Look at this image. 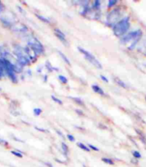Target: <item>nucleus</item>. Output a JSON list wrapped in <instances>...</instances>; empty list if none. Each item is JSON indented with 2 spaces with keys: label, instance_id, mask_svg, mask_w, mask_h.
I'll list each match as a JSON object with an SVG mask.
<instances>
[{
  "label": "nucleus",
  "instance_id": "c85d7f7f",
  "mask_svg": "<svg viewBox=\"0 0 146 167\" xmlns=\"http://www.w3.org/2000/svg\"><path fill=\"white\" fill-rule=\"evenodd\" d=\"M35 129L36 130H38L39 131H41V132H45V133H47L48 131H46V130H44V129H42V128H39V127H35Z\"/></svg>",
  "mask_w": 146,
  "mask_h": 167
},
{
  "label": "nucleus",
  "instance_id": "7c9ffc66",
  "mask_svg": "<svg viewBox=\"0 0 146 167\" xmlns=\"http://www.w3.org/2000/svg\"><path fill=\"white\" fill-rule=\"evenodd\" d=\"M4 5H3V4H2V3H1V2H0V12H1V11H3V10H4Z\"/></svg>",
  "mask_w": 146,
  "mask_h": 167
},
{
  "label": "nucleus",
  "instance_id": "2eb2a0df",
  "mask_svg": "<svg viewBox=\"0 0 146 167\" xmlns=\"http://www.w3.org/2000/svg\"><path fill=\"white\" fill-rule=\"evenodd\" d=\"M71 99H73V101L75 102L76 104H78V105L83 106L84 105V102L83 100L81 98H78V97H71Z\"/></svg>",
  "mask_w": 146,
  "mask_h": 167
},
{
  "label": "nucleus",
  "instance_id": "dca6fc26",
  "mask_svg": "<svg viewBox=\"0 0 146 167\" xmlns=\"http://www.w3.org/2000/svg\"><path fill=\"white\" fill-rule=\"evenodd\" d=\"M77 144H78V146L81 149H83L84 151H86V152H90V151H91V149H89V147L86 146L84 144H83V143H78Z\"/></svg>",
  "mask_w": 146,
  "mask_h": 167
},
{
  "label": "nucleus",
  "instance_id": "4be33fe9",
  "mask_svg": "<svg viewBox=\"0 0 146 167\" xmlns=\"http://www.w3.org/2000/svg\"><path fill=\"white\" fill-rule=\"evenodd\" d=\"M132 155L133 156L136 158V159H140L141 158V154L138 152V151H133L132 152Z\"/></svg>",
  "mask_w": 146,
  "mask_h": 167
},
{
  "label": "nucleus",
  "instance_id": "423d86ee",
  "mask_svg": "<svg viewBox=\"0 0 146 167\" xmlns=\"http://www.w3.org/2000/svg\"><path fill=\"white\" fill-rule=\"evenodd\" d=\"M0 57L3 59H7L9 61H12V57H11V53L7 50V48L2 45H0Z\"/></svg>",
  "mask_w": 146,
  "mask_h": 167
},
{
  "label": "nucleus",
  "instance_id": "6ab92c4d",
  "mask_svg": "<svg viewBox=\"0 0 146 167\" xmlns=\"http://www.w3.org/2000/svg\"><path fill=\"white\" fill-rule=\"evenodd\" d=\"M61 148H62L64 153L66 154V156H67V154L69 153V148H68V146L66 145V143H62V144H61Z\"/></svg>",
  "mask_w": 146,
  "mask_h": 167
},
{
  "label": "nucleus",
  "instance_id": "393cba45",
  "mask_svg": "<svg viewBox=\"0 0 146 167\" xmlns=\"http://www.w3.org/2000/svg\"><path fill=\"white\" fill-rule=\"evenodd\" d=\"M67 139H68L70 142L75 141V138L73 137V135H72V134H67Z\"/></svg>",
  "mask_w": 146,
  "mask_h": 167
},
{
  "label": "nucleus",
  "instance_id": "e433bc0d",
  "mask_svg": "<svg viewBox=\"0 0 146 167\" xmlns=\"http://www.w3.org/2000/svg\"><path fill=\"white\" fill-rule=\"evenodd\" d=\"M1 91H2V88L0 87V92H1Z\"/></svg>",
  "mask_w": 146,
  "mask_h": 167
},
{
  "label": "nucleus",
  "instance_id": "9d476101",
  "mask_svg": "<svg viewBox=\"0 0 146 167\" xmlns=\"http://www.w3.org/2000/svg\"><path fill=\"white\" fill-rule=\"evenodd\" d=\"M100 4H101V3L100 0H95L91 4V9L93 11H100Z\"/></svg>",
  "mask_w": 146,
  "mask_h": 167
},
{
  "label": "nucleus",
  "instance_id": "f257e3e1",
  "mask_svg": "<svg viewBox=\"0 0 146 167\" xmlns=\"http://www.w3.org/2000/svg\"><path fill=\"white\" fill-rule=\"evenodd\" d=\"M142 36V30L141 29H136L132 32H128L125 35L121 38V43L123 44H127L131 43V45L128 47L129 50H133L139 43L140 38Z\"/></svg>",
  "mask_w": 146,
  "mask_h": 167
},
{
  "label": "nucleus",
  "instance_id": "4468645a",
  "mask_svg": "<svg viewBox=\"0 0 146 167\" xmlns=\"http://www.w3.org/2000/svg\"><path fill=\"white\" fill-rule=\"evenodd\" d=\"M118 3V0H109L107 7H108V8H112V7H114L116 5H117Z\"/></svg>",
  "mask_w": 146,
  "mask_h": 167
},
{
  "label": "nucleus",
  "instance_id": "4c0bfd02",
  "mask_svg": "<svg viewBox=\"0 0 146 167\" xmlns=\"http://www.w3.org/2000/svg\"><path fill=\"white\" fill-rule=\"evenodd\" d=\"M145 100H146V96H145Z\"/></svg>",
  "mask_w": 146,
  "mask_h": 167
},
{
  "label": "nucleus",
  "instance_id": "72a5a7b5",
  "mask_svg": "<svg viewBox=\"0 0 146 167\" xmlns=\"http://www.w3.org/2000/svg\"><path fill=\"white\" fill-rule=\"evenodd\" d=\"M100 128H103V129H107V127L103 126V125H100Z\"/></svg>",
  "mask_w": 146,
  "mask_h": 167
},
{
  "label": "nucleus",
  "instance_id": "bb28decb",
  "mask_svg": "<svg viewBox=\"0 0 146 167\" xmlns=\"http://www.w3.org/2000/svg\"><path fill=\"white\" fill-rule=\"evenodd\" d=\"M100 79H101L102 81H104L105 82H109V79H108L105 76H104V75H100Z\"/></svg>",
  "mask_w": 146,
  "mask_h": 167
},
{
  "label": "nucleus",
  "instance_id": "412c9836",
  "mask_svg": "<svg viewBox=\"0 0 146 167\" xmlns=\"http://www.w3.org/2000/svg\"><path fill=\"white\" fill-rule=\"evenodd\" d=\"M59 80L61 81L63 84H67L68 83V78L66 76H63V75H60L58 77Z\"/></svg>",
  "mask_w": 146,
  "mask_h": 167
},
{
  "label": "nucleus",
  "instance_id": "1a4fd4ad",
  "mask_svg": "<svg viewBox=\"0 0 146 167\" xmlns=\"http://www.w3.org/2000/svg\"><path fill=\"white\" fill-rule=\"evenodd\" d=\"M91 88H92V90L95 91V93H97V94L100 95H105V91H103L102 88H100V87H99L98 85H92L91 86Z\"/></svg>",
  "mask_w": 146,
  "mask_h": 167
},
{
  "label": "nucleus",
  "instance_id": "9b49d317",
  "mask_svg": "<svg viewBox=\"0 0 146 167\" xmlns=\"http://www.w3.org/2000/svg\"><path fill=\"white\" fill-rule=\"evenodd\" d=\"M114 82H115L118 86H120L121 87H122V88H124V89H127L128 88L127 85L123 81L121 80L120 78H118V77H114Z\"/></svg>",
  "mask_w": 146,
  "mask_h": 167
},
{
  "label": "nucleus",
  "instance_id": "7ed1b4c3",
  "mask_svg": "<svg viewBox=\"0 0 146 167\" xmlns=\"http://www.w3.org/2000/svg\"><path fill=\"white\" fill-rule=\"evenodd\" d=\"M27 46L29 47L32 51L34 52V54L38 55H40L44 53V47L43 45L42 44L40 41L36 37L33 36H29L28 38V40H27Z\"/></svg>",
  "mask_w": 146,
  "mask_h": 167
},
{
  "label": "nucleus",
  "instance_id": "c756f323",
  "mask_svg": "<svg viewBox=\"0 0 146 167\" xmlns=\"http://www.w3.org/2000/svg\"><path fill=\"white\" fill-rule=\"evenodd\" d=\"M75 112H76L78 114H79V115H83V112L82 110H79V109H76V110H75Z\"/></svg>",
  "mask_w": 146,
  "mask_h": 167
},
{
  "label": "nucleus",
  "instance_id": "2f4dec72",
  "mask_svg": "<svg viewBox=\"0 0 146 167\" xmlns=\"http://www.w3.org/2000/svg\"><path fill=\"white\" fill-rule=\"evenodd\" d=\"M56 132H57V133H58V134H60V135H61V137H64V135H63V134H62V133H61V131H56Z\"/></svg>",
  "mask_w": 146,
  "mask_h": 167
},
{
  "label": "nucleus",
  "instance_id": "a211bd4d",
  "mask_svg": "<svg viewBox=\"0 0 146 167\" xmlns=\"http://www.w3.org/2000/svg\"><path fill=\"white\" fill-rule=\"evenodd\" d=\"M101 161H104L105 164H108V165H111V166L114 165L113 160H111L110 158H108V157H103V158H101Z\"/></svg>",
  "mask_w": 146,
  "mask_h": 167
},
{
  "label": "nucleus",
  "instance_id": "473e14b6",
  "mask_svg": "<svg viewBox=\"0 0 146 167\" xmlns=\"http://www.w3.org/2000/svg\"><path fill=\"white\" fill-rule=\"evenodd\" d=\"M45 165H47L48 167H53L52 166V165H51V164H49L48 162H45Z\"/></svg>",
  "mask_w": 146,
  "mask_h": 167
},
{
  "label": "nucleus",
  "instance_id": "f03ea898",
  "mask_svg": "<svg viewBox=\"0 0 146 167\" xmlns=\"http://www.w3.org/2000/svg\"><path fill=\"white\" fill-rule=\"evenodd\" d=\"M131 26L130 23V18L129 16L122 17L119 21H118L114 26L112 27L113 33L118 37H122L126 33H127V31Z\"/></svg>",
  "mask_w": 146,
  "mask_h": 167
},
{
  "label": "nucleus",
  "instance_id": "f3484780",
  "mask_svg": "<svg viewBox=\"0 0 146 167\" xmlns=\"http://www.w3.org/2000/svg\"><path fill=\"white\" fill-rule=\"evenodd\" d=\"M35 16H36L39 19L40 21H43L44 23H48V24L50 23V20L48 18H46L45 16H41V15H39V14H35Z\"/></svg>",
  "mask_w": 146,
  "mask_h": 167
},
{
  "label": "nucleus",
  "instance_id": "a878e982",
  "mask_svg": "<svg viewBox=\"0 0 146 167\" xmlns=\"http://www.w3.org/2000/svg\"><path fill=\"white\" fill-rule=\"evenodd\" d=\"M88 147H89V149H91V150H94V151H96V152H99V151H100L98 148H96V147H95L94 145H92V144H89Z\"/></svg>",
  "mask_w": 146,
  "mask_h": 167
},
{
  "label": "nucleus",
  "instance_id": "5701e85b",
  "mask_svg": "<svg viewBox=\"0 0 146 167\" xmlns=\"http://www.w3.org/2000/svg\"><path fill=\"white\" fill-rule=\"evenodd\" d=\"M42 109H39V108H37V109H33V114L35 115V116H39L41 113H42Z\"/></svg>",
  "mask_w": 146,
  "mask_h": 167
},
{
  "label": "nucleus",
  "instance_id": "ddd939ff",
  "mask_svg": "<svg viewBox=\"0 0 146 167\" xmlns=\"http://www.w3.org/2000/svg\"><path fill=\"white\" fill-rule=\"evenodd\" d=\"M58 54L60 55H61V57L62 58L63 60L66 62L67 65H71L70 59L68 58V57H67V56H66V55L64 54V53H62V52H61V51H58Z\"/></svg>",
  "mask_w": 146,
  "mask_h": 167
},
{
  "label": "nucleus",
  "instance_id": "b1692460",
  "mask_svg": "<svg viewBox=\"0 0 146 167\" xmlns=\"http://www.w3.org/2000/svg\"><path fill=\"white\" fill-rule=\"evenodd\" d=\"M11 153L13 154V155H15L16 156H18V157H23L22 156V154L21 153H19V152H17V151H11Z\"/></svg>",
  "mask_w": 146,
  "mask_h": 167
},
{
  "label": "nucleus",
  "instance_id": "f704fd0d",
  "mask_svg": "<svg viewBox=\"0 0 146 167\" xmlns=\"http://www.w3.org/2000/svg\"><path fill=\"white\" fill-rule=\"evenodd\" d=\"M47 78H48V76L45 75V76H44V82H47Z\"/></svg>",
  "mask_w": 146,
  "mask_h": 167
},
{
  "label": "nucleus",
  "instance_id": "cd10ccee",
  "mask_svg": "<svg viewBox=\"0 0 146 167\" xmlns=\"http://www.w3.org/2000/svg\"><path fill=\"white\" fill-rule=\"evenodd\" d=\"M0 144H2V145H7V142L0 139Z\"/></svg>",
  "mask_w": 146,
  "mask_h": 167
},
{
  "label": "nucleus",
  "instance_id": "0eeeda50",
  "mask_svg": "<svg viewBox=\"0 0 146 167\" xmlns=\"http://www.w3.org/2000/svg\"><path fill=\"white\" fill-rule=\"evenodd\" d=\"M54 32H55L56 36L57 37V38H59V40L61 41V42H62L64 44L68 45V41H67V39H66V34L63 33L61 29H58V28H56V29H55V30H54Z\"/></svg>",
  "mask_w": 146,
  "mask_h": 167
},
{
  "label": "nucleus",
  "instance_id": "c9c22d12",
  "mask_svg": "<svg viewBox=\"0 0 146 167\" xmlns=\"http://www.w3.org/2000/svg\"><path fill=\"white\" fill-rule=\"evenodd\" d=\"M143 46H144V47L146 49V40L145 41V43H144V45H143Z\"/></svg>",
  "mask_w": 146,
  "mask_h": 167
},
{
  "label": "nucleus",
  "instance_id": "39448f33",
  "mask_svg": "<svg viewBox=\"0 0 146 167\" xmlns=\"http://www.w3.org/2000/svg\"><path fill=\"white\" fill-rule=\"evenodd\" d=\"M78 50L80 51L82 54L84 55V56H85V58L87 59V60H88V61L90 62L91 64H92L95 67H96L97 69H102V65L100 64V62L98 60L95 58V56L91 54V52H89V51H87L86 49H84V48L81 47H78Z\"/></svg>",
  "mask_w": 146,
  "mask_h": 167
},
{
  "label": "nucleus",
  "instance_id": "f8f14e48",
  "mask_svg": "<svg viewBox=\"0 0 146 167\" xmlns=\"http://www.w3.org/2000/svg\"><path fill=\"white\" fill-rule=\"evenodd\" d=\"M45 67H46V69H48V72H50V73L53 72L54 70H58L57 68H54L53 66L51 65V64L49 61H46V63H45Z\"/></svg>",
  "mask_w": 146,
  "mask_h": 167
},
{
  "label": "nucleus",
  "instance_id": "6e6552de",
  "mask_svg": "<svg viewBox=\"0 0 146 167\" xmlns=\"http://www.w3.org/2000/svg\"><path fill=\"white\" fill-rule=\"evenodd\" d=\"M12 29L14 30L15 32L21 33H25L29 31L28 27L26 25H22V24H20L18 26H12Z\"/></svg>",
  "mask_w": 146,
  "mask_h": 167
},
{
  "label": "nucleus",
  "instance_id": "aec40b11",
  "mask_svg": "<svg viewBox=\"0 0 146 167\" xmlns=\"http://www.w3.org/2000/svg\"><path fill=\"white\" fill-rule=\"evenodd\" d=\"M51 99L53 100L54 102H56V104H60V105H61V104H63V102L62 100H61L60 99L57 98V97H56L55 95H51Z\"/></svg>",
  "mask_w": 146,
  "mask_h": 167
},
{
  "label": "nucleus",
  "instance_id": "20e7f679",
  "mask_svg": "<svg viewBox=\"0 0 146 167\" xmlns=\"http://www.w3.org/2000/svg\"><path fill=\"white\" fill-rule=\"evenodd\" d=\"M122 11L120 7H116L113 8L107 16V25L110 27H113L118 21H120L122 17Z\"/></svg>",
  "mask_w": 146,
  "mask_h": 167
}]
</instances>
